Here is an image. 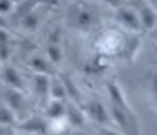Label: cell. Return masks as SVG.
I'll return each mask as SVG.
<instances>
[{
	"mask_svg": "<svg viewBox=\"0 0 157 135\" xmlns=\"http://www.w3.org/2000/svg\"><path fill=\"white\" fill-rule=\"evenodd\" d=\"M106 91H108L110 98L108 113L112 118V123L123 133H140L139 118H137L135 111L132 110V105L128 103L120 84L117 81H108Z\"/></svg>",
	"mask_w": 157,
	"mask_h": 135,
	"instance_id": "6da1fadb",
	"label": "cell"
},
{
	"mask_svg": "<svg viewBox=\"0 0 157 135\" xmlns=\"http://www.w3.org/2000/svg\"><path fill=\"white\" fill-rule=\"evenodd\" d=\"M68 20L73 29L79 32H88L96 24V14L86 3H75L68 12Z\"/></svg>",
	"mask_w": 157,
	"mask_h": 135,
	"instance_id": "7a4b0ae2",
	"label": "cell"
},
{
	"mask_svg": "<svg viewBox=\"0 0 157 135\" xmlns=\"http://www.w3.org/2000/svg\"><path fill=\"white\" fill-rule=\"evenodd\" d=\"M115 20L118 25H122L123 29L130 30V32H140L142 30L135 7L128 5L127 2H123L122 5L115 7Z\"/></svg>",
	"mask_w": 157,
	"mask_h": 135,
	"instance_id": "3957f363",
	"label": "cell"
},
{
	"mask_svg": "<svg viewBox=\"0 0 157 135\" xmlns=\"http://www.w3.org/2000/svg\"><path fill=\"white\" fill-rule=\"evenodd\" d=\"M85 113H86V118H91L95 123L98 125H112V118H110V113H108V108L98 100H91L85 105Z\"/></svg>",
	"mask_w": 157,
	"mask_h": 135,
	"instance_id": "277c9868",
	"label": "cell"
},
{
	"mask_svg": "<svg viewBox=\"0 0 157 135\" xmlns=\"http://www.w3.org/2000/svg\"><path fill=\"white\" fill-rule=\"evenodd\" d=\"M135 10H137V15H139L142 30H154L155 22H157L155 7H154L149 0H140L135 5Z\"/></svg>",
	"mask_w": 157,
	"mask_h": 135,
	"instance_id": "5b68a950",
	"label": "cell"
},
{
	"mask_svg": "<svg viewBox=\"0 0 157 135\" xmlns=\"http://www.w3.org/2000/svg\"><path fill=\"white\" fill-rule=\"evenodd\" d=\"M0 76H2L4 83L7 84L9 88L24 91L25 83H24V78H22L21 71H19L17 68H14V66H2V69H0Z\"/></svg>",
	"mask_w": 157,
	"mask_h": 135,
	"instance_id": "8992f818",
	"label": "cell"
},
{
	"mask_svg": "<svg viewBox=\"0 0 157 135\" xmlns=\"http://www.w3.org/2000/svg\"><path fill=\"white\" fill-rule=\"evenodd\" d=\"M64 120L68 122L69 127H85L86 125V113L83 108H79L76 103L69 101L66 103V113H64Z\"/></svg>",
	"mask_w": 157,
	"mask_h": 135,
	"instance_id": "52a82bcc",
	"label": "cell"
},
{
	"mask_svg": "<svg viewBox=\"0 0 157 135\" xmlns=\"http://www.w3.org/2000/svg\"><path fill=\"white\" fill-rule=\"evenodd\" d=\"M15 130H24V132H32V133H46L49 132V122H46L41 117H29L21 123V127Z\"/></svg>",
	"mask_w": 157,
	"mask_h": 135,
	"instance_id": "ba28073f",
	"label": "cell"
},
{
	"mask_svg": "<svg viewBox=\"0 0 157 135\" xmlns=\"http://www.w3.org/2000/svg\"><path fill=\"white\" fill-rule=\"evenodd\" d=\"M29 68H31L34 73H41V74H54L52 68L54 64L48 59L46 56H41V54H32L27 61Z\"/></svg>",
	"mask_w": 157,
	"mask_h": 135,
	"instance_id": "9c48e42d",
	"label": "cell"
},
{
	"mask_svg": "<svg viewBox=\"0 0 157 135\" xmlns=\"http://www.w3.org/2000/svg\"><path fill=\"white\" fill-rule=\"evenodd\" d=\"M64 113H66V100L51 98V101L48 103V108H46V117L49 120H59V118H64Z\"/></svg>",
	"mask_w": 157,
	"mask_h": 135,
	"instance_id": "30bf717a",
	"label": "cell"
},
{
	"mask_svg": "<svg viewBox=\"0 0 157 135\" xmlns=\"http://www.w3.org/2000/svg\"><path fill=\"white\" fill-rule=\"evenodd\" d=\"M49 76L51 74L36 73L34 78H32V86H34V91L39 98L49 96Z\"/></svg>",
	"mask_w": 157,
	"mask_h": 135,
	"instance_id": "8fae6325",
	"label": "cell"
},
{
	"mask_svg": "<svg viewBox=\"0 0 157 135\" xmlns=\"http://www.w3.org/2000/svg\"><path fill=\"white\" fill-rule=\"evenodd\" d=\"M39 5H36L32 10H29V12H25L24 15L19 19V22H21V25L24 27L25 30H29V32H34V30H37V27L41 25V19H39V14L36 12V9H37Z\"/></svg>",
	"mask_w": 157,
	"mask_h": 135,
	"instance_id": "7c38bea8",
	"label": "cell"
},
{
	"mask_svg": "<svg viewBox=\"0 0 157 135\" xmlns=\"http://www.w3.org/2000/svg\"><path fill=\"white\" fill-rule=\"evenodd\" d=\"M46 57H48L54 66H58L63 61V47L56 39L48 40V44H46Z\"/></svg>",
	"mask_w": 157,
	"mask_h": 135,
	"instance_id": "4fadbf2b",
	"label": "cell"
},
{
	"mask_svg": "<svg viewBox=\"0 0 157 135\" xmlns=\"http://www.w3.org/2000/svg\"><path fill=\"white\" fill-rule=\"evenodd\" d=\"M49 96L56 100H66V91L61 76H54V74L49 76Z\"/></svg>",
	"mask_w": 157,
	"mask_h": 135,
	"instance_id": "5bb4252c",
	"label": "cell"
},
{
	"mask_svg": "<svg viewBox=\"0 0 157 135\" xmlns=\"http://www.w3.org/2000/svg\"><path fill=\"white\" fill-rule=\"evenodd\" d=\"M63 79V84H64V91H66V98H71L73 103H81V94H79V90L76 88V84L73 83V79L66 74L61 76Z\"/></svg>",
	"mask_w": 157,
	"mask_h": 135,
	"instance_id": "9a60e30c",
	"label": "cell"
},
{
	"mask_svg": "<svg viewBox=\"0 0 157 135\" xmlns=\"http://www.w3.org/2000/svg\"><path fill=\"white\" fill-rule=\"evenodd\" d=\"M17 123V113L9 105L0 106V125H15Z\"/></svg>",
	"mask_w": 157,
	"mask_h": 135,
	"instance_id": "2e32d148",
	"label": "cell"
},
{
	"mask_svg": "<svg viewBox=\"0 0 157 135\" xmlns=\"http://www.w3.org/2000/svg\"><path fill=\"white\" fill-rule=\"evenodd\" d=\"M14 9H15V2H14V0H0V14H2L4 17L12 15Z\"/></svg>",
	"mask_w": 157,
	"mask_h": 135,
	"instance_id": "e0dca14e",
	"label": "cell"
},
{
	"mask_svg": "<svg viewBox=\"0 0 157 135\" xmlns=\"http://www.w3.org/2000/svg\"><path fill=\"white\" fill-rule=\"evenodd\" d=\"M12 36L5 27H0V46H10Z\"/></svg>",
	"mask_w": 157,
	"mask_h": 135,
	"instance_id": "ac0fdd59",
	"label": "cell"
},
{
	"mask_svg": "<svg viewBox=\"0 0 157 135\" xmlns=\"http://www.w3.org/2000/svg\"><path fill=\"white\" fill-rule=\"evenodd\" d=\"M103 2H105V3H108L110 7H113V9H115V7L122 5V3H123V2H127V0H103Z\"/></svg>",
	"mask_w": 157,
	"mask_h": 135,
	"instance_id": "d6986e66",
	"label": "cell"
},
{
	"mask_svg": "<svg viewBox=\"0 0 157 135\" xmlns=\"http://www.w3.org/2000/svg\"><path fill=\"white\" fill-rule=\"evenodd\" d=\"M7 25H9V20H7V17H4L2 14H0V27H5V29H7Z\"/></svg>",
	"mask_w": 157,
	"mask_h": 135,
	"instance_id": "ffe728a7",
	"label": "cell"
},
{
	"mask_svg": "<svg viewBox=\"0 0 157 135\" xmlns=\"http://www.w3.org/2000/svg\"><path fill=\"white\" fill-rule=\"evenodd\" d=\"M0 69H2V61H0Z\"/></svg>",
	"mask_w": 157,
	"mask_h": 135,
	"instance_id": "44dd1931",
	"label": "cell"
}]
</instances>
